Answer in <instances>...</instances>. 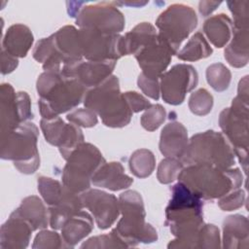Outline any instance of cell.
Masks as SVG:
<instances>
[{
    "label": "cell",
    "mask_w": 249,
    "mask_h": 249,
    "mask_svg": "<svg viewBox=\"0 0 249 249\" xmlns=\"http://www.w3.org/2000/svg\"><path fill=\"white\" fill-rule=\"evenodd\" d=\"M177 178L203 199L220 198L238 189L243 182L242 173L238 168L220 169L210 164L187 165Z\"/></svg>",
    "instance_id": "cell-3"
},
{
    "label": "cell",
    "mask_w": 249,
    "mask_h": 249,
    "mask_svg": "<svg viewBox=\"0 0 249 249\" xmlns=\"http://www.w3.org/2000/svg\"><path fill=\"white\" fill-rule=\"evenodd\" d=\"M248 93L237 92L231 107L225 108L219 116L220 127L231 144L245 173L248 165Z\"/></svg>",
    "instance_id": "cell-8"
},
{
    "label": "cell",
    "mask_w": 249,
    "mask_h": 249,
    "mask_svg": "<svg viewBox=\"0 0 249 249\" xmlns=\"http://www.w3.org/2000/svg\"><path fill=\"white\" fill-rule=\"evenodd\" d=\"M91 183L96 187L120 191L128 188L133 179L124 173V166L119 161L104 162L93 174Z\"/></svg>",
    "instance_id": "cell-20"
},
{
    "label": "cell",
    "mask_w": 249,
    "mask_h": 249,
    "mask_svg": "<svg viewBox=\"0 0 249 249\" xmlns=\"http://www.w3.org/2000/svg\"><path fill=\"white\" fill-rule=\"evenodd\" d=\"M66 119L70 123L83 127H91L97 124L96 113L89 108H79L69 113Z\"/></svg>",
    "instance_id": "cell-43"
},
{
    "label": "cell",
    "mask_w": 249,
    "mask_h": 249,
    "mask_svg": "<svg viewBox=\"0 0 249 249\" xmlns=\"http://www.w3.org/2000/svg\"><path fill=\"white\" fill-rule=\"evenodd\" d=\"M248 220L240 214L227 217L223 223V247L229 249L248 248Z\"/></svg>",
    "instance_id": "cell-22"
},
{
    "label": "cell",
    "mask_w": 249,
    "mask_h": 249,
    "mask_svg": "<svg viewBox=\"0 0 249 249\" xmlns=\"http://www.w3.org/2000/svg\"><path fill=\"white\" fill-rule=\"evenodd\" d=\"M232 22L225 14L213 16L205 20L203 31L208 40L217 48H223L231 38Z\"/></svg>",
    "instance_id": "cell-29"
},
{
    "label": "cell",
    "mask_w": 249,
    "mask_h": 249,
    "mask_svg": "<svg viewBox=\"0 0 249 249\" xmlns=\"http://www.w3.org/2000/svg\"><path fill=\"white\" fill-rule=\"evenodd\" d=\"M32 231V227L23 218L12 213L1 227L0 247L2 249L26 248Z\"/></svg>",
    "instance_id": "cell-18"
},
{
    "label": "cell",
    "mask_w": 249,
    "mask_h": 249,
    "mask_svg": "<svg viewBox=\"0 0 249 249\" xmlns=\"http://www.w3.org/2000/svg\"><path fill=\"white\" fill-rule=\"evenodd\" d=\"M183 167L184 164L180 159L165 158L158 166L157 178L161 184L172 183L178 177Z\"/></svg>",
    "instance_id": "cell-37"
},
{
    "label": "cell",
    "mask_w": 249,
    "mask_h": 249,
    "mask_svg": "<svg viewBox=\"0 0 249 249\" xmlns=\"http://www.w3.org/2000/svg\"><path fill=\"white\" fill-rule=\"evenodd\" d=\"M227 5L233 16V28L248 29L249 25V1H228Z\"/></svg>",
    "instance_id": "cell-40"
},
{
    "label": "cell",
    "mask_w": 249,
    "mask_h": 249,
    "mask_svg": "<svg viewBox=\"0 0 249 249\" xmlns=\"http://www.w3.org/2000/svg\"><path fill=\"white\" fill-rule=\"evenodd\" d=\"M213 107V96L205 89H198L193 92L189 99L191 112L197 116H205L210 113Z\"/></svg>",
    "instance_id": "cell-36"
},
{
    "label": "cell",
    "mask_w": 249,
    "mask_h": 249,
    "mask_svg": "<svg viewBox=\"0 0 249 249\" xmlns=\"http://www.w3.org/2000/svg\"><path fill=\"white\" fill-rule=\"evenodd\" d=\"M39 130L35 124L25 122L1 139V159L14 161L16 168L23 174L34 173L40 165L37 147Z\"/></svg>",
    "instance_id": "cell-7"
},
{
    "label": "cell",
    "mask_w": 249,
    "mask_h": 249,
    "mask_svg": "<svg viewBox=\"0 0 249 249\" xmlns=\"http://www.w3.org/2000/svg\"><path fill=\"white\" fill-rule=\"evenodd\" d=\"M159 35L178 53L181 43L197 25V17L193 8L184 4H173L157 18Z\"/></svg>",
    "instance_id": "cell-10"
},
{
    "label": "cell",
    "mask_w": 249,
    "mask_h": 249,
    "mask_svg": "<svg viewBox=\"0 0 249 249\" xmlns=\"http://www.w3.org/2000/svg\"><path fill=\"white\" fill-rule=\"evenodd\" d=\"M170 190L172 195L165 209V225L176 238L167 247L197 248V234L203 225L202 198L181 182Z\"/></svg>",
    "instance_id": "cell-1"
},
{
    "label": "cell",
    "mask_w": 249,
    "mask_h": 249,
    "mask_svg": "<svg viewBox=\"0 0 249 249\" xmlns=\"http://www.w3.org/2000/svg\"><path fill=\"white\" fill-rule=\"evenodd\" d=\"M93 229L91 216L86 211H79L70 217L61 228V237L65 247H74L88 236Z\"/></svg>",
    "instance_id": "cell-24"
},
{
    "label": "cell",
    "mask_w": 249,
    "mask_h": 249,
    "mask_svg": "<svg viewBox=\"0 0 249 249\" xmlns=\"http://www.w3.org/2000/svg\"><path fill=\"white\" fill-rule=\"evenodd\" d=\"M188 142L186 127L181 123L173 121L162 128L159 147L160 153L166 158L180 159L187 148Z\"/></svg>",
    "instance_id": "cell-19"
},
{
    "label": "cell",
    "mask_w": 249,
    "mask_h": 249,
    "mask_svg": "<svg viewBox=\"0 0 249 249\" xmlns=\"http://www.w3.org/2000/svg\"><path fill=\"white\" fill-rule=\"evenodd\" d=\"M128 163L132 174L139 178H146L153 173L156 159L150 150L139 149L132 153Z\"/></svg>",
    "instance_id": "cell-31"
},
{
    "label": "cell",
    "mask_w": 249,
    "mask_h": 249,
    "mask_svg": "<svg viewBox=\"0 0 249 249\" xmlns=\"http://www.w3.org/2000/svg\"><path fill=\"white\" fill-rule=\"evenodd\" d=\"M32 118L29 95L25 91L15 92L10 84H2L0 88L1 137Z\"/></svg>",
    "instance_id": "cell-12"
},
{
    "label": "cell",
    "mask_w": 249,
    "mask_h": 249,
    "mask_svg": "<svg viewBox=\"0 0 249 249\" xmlns=\"http://www.w3.org/2000/svg\"><path fill=\"white\" fill-rule=\"evenodd\" d=\"M244 202L245 193L243 190L238 188L221 196L218 200V205L224 211H232L242 207Z\"/></svg>",
    "instance_id": "cell-44"
},
{
    "label": "cell",
    "mask_w": 249,
    "mask_h": 249,
    "mask_svg": "<svg viewBox=\"0 0 249 249\" xmlns=\"http://www.w3.org/2000/svg\"><path fill=\"white\" fill-rule=\"evenodd\" d=\"M232 33L231 41L224 52L225 58L232 67H244L249 60V31L233 28Z\"/></svg>",
    "instance_id": "cell-28"
},
{
    "label": "cell",
    "mask_w": 249,
    "mask_h": 249,
    "mask_svg": "<svg viewBox=\"0 0 249 249\" xmlns=\"http://www.w3.org/2000/svg\"><path fill=\"white\" fill-rule=\"evenodd\" d=\"M137 85L139 89L145 93L147 96L158 100L160 98V87L159 79H154L147 77L143 73H141L138 76Z\"/></svg>",
    "instance_id": "cell-45"
},
{
    "label": "cell",
    "mask_w": 249,
    "mask_h": 249,
    "mask_svg": "<svg viewBox=\"0 0 249 249\" xmlns=\"http://www.w3.org/2000/svg\"><path fill=\"white\" fill-rule=\"evenodd\" d=\"M53 36L57 50L65 59V64L82 60L79 30L72 25H65L53 33Z\"/></svg>",
    "instance_id": "cell-25"
},
{
    "label": "cell",
    "mask_w": 249,
    "mask_h": 249,
    "mask_svg": "<svg viewBox=\"0 0 249 249\" xmlns=\"http://www.w3.org/2000/svg\"><path fill=\"white\" fill-rule=\"evenodd\" d=\"M122 218L112 231L127 247L138 243H152L157 241V231L145 222V208L140 194L128 190L119 196Z\"/></svg>",
    "instance_id": "cell-5"
},
{
    "label": "cell",
    "mask_w": 249,
    "mask_h": 249,
    "mask_svg": "<svg viewBox=\"0 0 249 249\" xmlns=\"http://www.w3.org/2000/svg\"><path fill=\"white\" fill-rule=\"evenodd\" d=\"M158 36L156 28L149 22H141L122 36L120 50L122 56L135 54Z\"/></svg>",
    "instance_id": "cell-26"
},
{
    "label": "cell",
    "mask_w": 249,
    "mask_h": 249,
    "mask_svg": "<svg viewBox=\"0 0 249 249\" xmlns=\"http://www.w3.org/2000/svg\"><path fill=\"white\" fill-rule=\"evenodd\" d=\"M206 80L213 89L221 92L228 89L231 84V74L228 67L218 62L207 67Z\"/></svg>",
    "instance_id": "cell-32"
},
{
    "label": "cell",
    "mask_w": 249,
    "mask_h": 249,
    "mask_svg": "<svg viewBox=\"0 0 249 249\" xmlns=\"http://www.w3.org/2000/svg\"><path fill=\"white\" fill-rule=\"evenodd\" d=\"M115 66V60H80L64 64L61 68V73L67 78L77 80L87 89H91L109 78L112 75Z\"/></svg>",
    "instance_id": "cell-17"
},
{
    "label": "cell",
    "mask_w": 249,
    "mask_h": 249,
    "mask_svg": "<svg viewBox=\"0 0 249 249\" xmlns=\"http://www.w3.org/2000/svg\"><path fill=\"white\" fill-rule=\"evenodd\" d=\"M13 214L23 218L32 227L33 231L45 229L50 223L48 210L41 198L36 196L23 198Z\"/></svg>",
    "instance_id": "cell-27"
},
{
    "label": "cell",
    "mask_w": 249,
    "mask_h": 249,
    "mask_svg": "<svg viewBox=\"0 0 249 249\" xmlns=\"http://www.w3.org/2000/svg\"><path fill=\"white\" fill-rule=\"evenodd\" d=\"M123 95L132 113H138L142 110L149 108L152 105L146 97L136 91H126L124 92Z\"/></svg>",
    "instance_id": "cell-46"
},
{
    "label": "cell",
    "mask_w": 249,
    "mask_h": 249,
    "mask_svg": "<svg viewBox=\"0 0 249 249\" xmlns=\"http://www.w3.org/2000/svg\"><path fill=\"white\" fill-rule=\"evenodd\" d=\"M165 117V109L160 104L151 105L141 116V125L148 131H154L160 126Z\"/></svg>",
    "instance_id": "cell-38"
},
{
    "label": "cell",
    "mask_w": 249,
    "mask_h": 249,
    "mask_svg": "<svg viewBox=\"0 0 249 249\" xmlns=\"http://www.w3.org/2000/svg\"><path fill=\"white\" fill-rule=\"evenodd\" d=\"M80 196L84 207L92 213L100 230L109 229L121 213L119 199L114 195L97 189H89L80 194Z\"/></svg>",
    "instance_id": "cell-16"
},
{
    "label": "cell",
    "mask_w": 249,
    "mask_h": 249,
    "mask_svg": "<svg viewBox=\"0 0 249 249\" xmlns=\"http://www.w3.org/2000/svg\"><path fill=\"white\" fill-rule=\"evenodd\" d=\"M18 65V57L10 54L5 50L1 51V73L3 75L13 72Z\"/></svg>",
    "instance_id": "cell-47"
},
{
    "label": "cell",
    "mask_w": 249,
    "mask_h": 249,
    "mask_svg": "<svg viewBox=\"0 0 249 249\" xmlns=\"http://www.w3.org/2000/svg\"><path fill=\"white\" fill-rule=\"evenodd\" d=\"M234 152L226 137L214 130L196 133L188 142L180 160L183 164H210L229 169L234 164Z\"/></svg>",
    "instance_id": "cell-6"
},
{
    "label": "cell",
    "mask_w": 249,
    "mask_h": 249,
    "mask_svg": "<svg viewBox=\"0 0 249 249\" xmlns=\"http://www.w3.org/2000/svg\"><path fill=\"white\" fill-rule=\"evenodd\" d=\"M222 2L219 1H200L199 5H198V10L199 13L203 16V17H207L208 15H210L213 11H215L217 9V7L221 4Z\"/></svg>",
    "instance_id": "cell-48"
},
{
    "label": "cell",
    "mask_w": 249,
    "mask_h": 249,
    "mask_svg": "<svg viewBox=\"0 0 249 249\" xmlns=\"http://www.w3.org/2000/svg\"><path fill=\"white\" fill-rule=\"evenodd\" d=\"M76 24L80 28L119 34L124 28V17L115 2L86 4L77 16Z\"/></svg>",
    "instance_id": "cell-11"
},
{
    "label": "cell",
    "mask_w": 249,
    "mask_h": 249,
    "mask_svg": "<svg viewBox=\"0 0 249 249\" xmlns=\"http://www.w3.org/2000/svg\"><path fill=\"white\" fill-rule=\"evenodd\" d=\"M33 39L29 27L17 23L7 29L3 38L2 49L16 57H24L33 44Z\"/></svg>",
    "instance_id": "cell-23"
},
{
    "label": "cell",
    "mask_w": 249,
    "mask_h": 249,
    "mask_svg": "<svg viewBox=\"0 0 249 249\" xmlns=\"http://www.w3.org/2000/svg\"><path fill=\"white\" fill-rule=\"evenodd\" d=\"M119 34H106L92 29H79L83 57L90 61H117L122 57Z\"/></svg>",
    "instance_id": "cell-14"
},
{
    "label": "cell",
    "mask_w": 249,
    "mask_h": 249,
    "mask_svg": "<svg viewBox=\"0 0 249 249\" xmlns=\"http://www.w3.org/2000/svg\"><path fill=\"white\" fill-rule=\"evenodd\" d=\"M65 247L62 237L55 231H40L33 242L32 248L36 249H55Z\"/></svg>",
    "instance_id": "cell-42"
},
{
    "label": "cell",
    "mask_w": 249,
    "mask_h": 249,
    "mask_svg": "<svg viewBox=\"0 0 249 249\" xmlns=\"http://www.w3.org/2000/svg\"><path fill=\"white\" fill-rule=\"evenodd\" d=\"M64 185H61L55 179L41 176L38 178V191L43 199L49 206H53L58 202L63 193Z\"/></svg>",
    "instance_id": "cell-34"
},
{
    "label": "cell",
    "mask_w": 249,
    "mask_h": 249,
    "mask_svg": "<svg viewBox=\"0 0 249 249\" xmlns=\"http://www.w3.org/2000/svg\"><path fill=\"white\" fill-rule=\"evenodd\" d=\"M176 53L168 42L158 34L153 41L143 47L134 55L144 75L159 79L169 65L172 55Z\"/></svg>",
    "instance_id": "cell-15"
},
{
    "label": "cell",
    "mask_w": 249,
    "mask_h": 249,
    "mask_svg": "<svg viewBox=\"0 0 249 249\" xmlns=\"http://www.w3.org/2000/svg\"><path fill=\"white\" fill-rule=\"evenodd\" d=\"M67 124L59 117H54L52 119H43L40 121V127L43 131L44 137L48 143L53 146L60 144L64 133L66 131Z\"/></svg>",
    "instance_id": "cell-33"
},
{
    "label": "cell",
    "mask_w": 249,
    "mask_h": 249,
    "mask_svg": "<svg viewBox=\"0 0 249 249\" xmlns=\"http://www.w3.org/2000/svg\"><path fill=\"white\" fill-rule=\"evenodd\" d=\"M213 53L212 48L201 32L194 34L183 49L177 53V57L184 61H196L206 58Z\"/></svg>",
    "instance_id": "cell-30"
},
{
    "label": "cell",
    "mask_w": 249,
    "mask_h": 249,
    "mask_svg": "<svg viewBox=\"0 0 249 249\" xmlns=\"http://www.w3.org/2000/svg\"><path fill=\"white\" fill-rule=\"evenodd\" d=\"M84 205L79 194L70 191L64 186L58 202L49 206V222L53 230H61L64 223L83 209Z\"/></svg>",
    "instance_id": "cell-21"
},
{
    "label": "cell",
    "mask_w": 249,
    "mask_h": 249,
    "mask_svg": "<svg viewBox=\"0 0 249 249\" xmlns=\"http://www.w3.org/2000/svg\"><path fill=\"white\" fill-rule=\"evenodd\" d=\"M84 142V135L80 126L70 123L67 124L64 136L58 145L59 152L64 160H67L71 153Z\"/></svg>",
    "instance_id": "cell-35"
},
{
    "label": "cell",
    "mask_w": 249,
    "mask_h": 249,
    "mask_svg": "<svg viewBox=\"0 0 249 249\" xmlns=\"http://www.w3.org/2000/svg\"><path fill=\"white\" fill-rule=\"evenodd\" d=\"M82 248H125L127 247L113 231L109 234L93 236L85 241Z\"/></svg>",
    "instance_id": "cell-41"
},
{
    "label": "cell",
    "mask_w": 249,
    "mask_h": 249,
    "mask_svg": "<svg viewBox=\"0 0 249 249\" xmlns=\"http://www.w3.org/2000/svg\"><path fill=\"white\" fill-rule=\"evenodd\" d=\"M106 162L100 151L90 143L80 144L66 160L62 183L70 191L82 194L89 190L95 171Z\"/></svg>",
    "instance_id": "cell-9"
},
{
    "label": "cell",
    "mask_w": 249,
    "mask_h": 249,
    "mask_svg": "<svg viewBox=\"0 0 249 249\" xmlns=\"http://www.w3.org/2000/svg\"><path fill=\"white\" fill-rule=\"evenodd\" d=\"M84 105L96 113L109 127H123L129 124L132 111L120 90L119 79L111 75L100 85L87 90Z\"/></svg>",
    "instance_id": "cell-4"
},
{
    "label": "cell",
    "mask_w": 249,
    "mask_h": 249,
    "mask_svg": "<svg viewBox=\"0 0 249 249\" xmlns=\"http://www.w3.org/2000/svg\"><path fill=\"white\" fill-rule=\"evenodd\" d=\"M221 247L219 229L212 224H203L197 234V248L216 249Z\"/></svg>",
    "instance_id": "cell-39"
},
{
    "label": "cell",
    "mask_w": 249,
    "mask_h": 249,
    "mask_svg": "<svg viewBox=\"0 0 249 249\" xmlns=\"http://www.w3.org/2000/svg\"><path fill=\"white\" fill-rule=\"evenodd\" d=\"M197 82V72L192 65L176 64L160 76L161 97L168 104H182L186 94L196 87Z\"/></svg>",
    "instance_id": "cell-13"
},
{
    "label": "cell",
    "mask_w": 249,
    "mask_h": 249,
    "mask_svg": "<svg viewBox=\"0 0 249 249\" xmlns=\"http://www.w3.org/2000/svg\"><path fill=\"white\" fill-rule=\"evenodd\" d=\"M43 119L58 117L81 103L88 90L80 82L62 75L61 70L43 72L36 84Z\"/></svg>",
    "instance_id": "cell-2"
}]
</instances>
